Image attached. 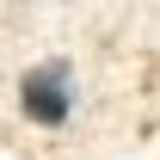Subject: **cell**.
I'll return each mask as SVG.
<instances>
[{"instance_id": "obj_1", "label": "cell", "mask_w": 160, "mask_h": 160, "mask_svg": "<svg viewBox=\"0 0 160 160\" xmlns=\"http://www.w3.org/2000/svg\"><path fill=\"white\" fill-rule=\"evenodd\" d=\"M19 105H25V117H31V123L62 129V123L74 117V68H68V62H37V68H25Z\"/></svg>"}]
</instances>
